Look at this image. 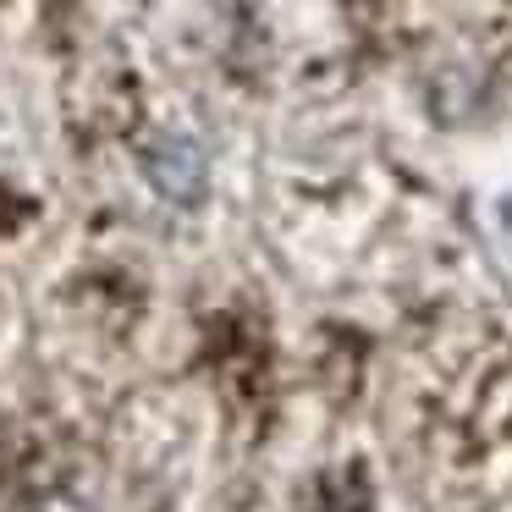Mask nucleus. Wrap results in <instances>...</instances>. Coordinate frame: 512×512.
Returning <instances> with one entry per match:
<instances>
[{"label": "nucleus", "mask_w": 512, "mask_h": 512, "mask_svg": "<svg viewBox=\"0 0 512 512\" xmlns=\"http://www.w3.org/2000/svg\"><path fill=\"white\" fill-rule=\"evenodd\" d=\"M144 177L160 199L171 204H199L204 182H210V160L188 133H160L144 144Z\"/></svg>", "instance_id": "obj_1"}]
</instances>
